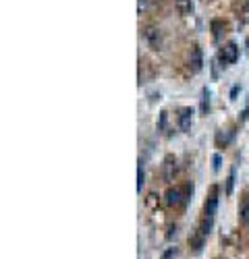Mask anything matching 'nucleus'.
Returning <instances> with one entry per match:
<instances>
[{"label":"nucleus","mask_w":249,"mask_h":259,"mask_svg":"<svg viewBox=\"0 0 249 259\" xmlns=\"http://www.w3.org/2000/svg\"><path fill=\"white\" fill-rule=\"evenodd\" d=\"M216 211H218V193H216V189H212V195L208 197V201H205V207H203V220H201V226H199V230H201L205 236L210 234V230H212Z\"/></svg>","instance_id":"f257e3e1"},{"label":"nucleus","mask_w":249,"mask_h":259,"mask_svg":"<svg viewBox=\"0 0 249 259\" xmlns=\"http://www.w3.org/2000/svg\"><path fill=\"white\" fill-rule=\"evenodd\" d=\"M220 62H222V67H228V64H235L237 58H239V44L237 41H226V44L222 46L220 50Z\"/></svg>","instance_id":"f03ea898"},{"label":"nucleus","mask_w":249,"mask_h":259,"mask_svg":"<svg viewBox=\"0 0 249 259\" xmlns=\"http://www.w3.org/2000/svg\"><path fill=\"white\" fill-rule=\"evenodd\" d=\"M162 177L166 183H173L175 177H177V158L173 154H169L164 158V164H162Z\"/></svg>","instance_id":"7ed1b4c3"},{"label":"nucleus","mask_w":249,"mask_h":259,"mask_svg":"<svg viewBox=\"0 0 249 259\" xmlns=\"http://www.w3.org/2000/svg\"><path fill=\"white\" fill-rule=\"evenodd\" d=\"M187 67H189L191 73H199L203 69V52L199 46H193L191 48V54H189V60H187Z\"/></svg>","instance_id":"20e7f679"},{"label":"nucleus","mask_w":249,"mask_h":259,"mask_svg":"<svg viewBox=\"0 0 249 259\" xmlns=\"http://www.w3.org/2000/svg\"><path fill=\"white\" fill-rule=\"evenodd\" d=\"M166 205L169 207H179L183 201H187V197H185V193H183V189H179V187H171L169 191H166Z\"/></svg>","instance_id":"39448f33"},{"label":"nucleus","mask_w":249,"mask_h":259,"mask_svg":"<svg viewBox=\"0 0 249 259\" xmlns=\"http://www.w3.org/2000/svg\"><path fill=\"white\" fill-rule=\"evenodd\" d=\"M191 124H193V108H181L179 110V128L183 133L191 131Z\"/></svg>","instance_id":"423d86ee"},{"label":"nucleus","mask_w":249,"mask_h":259,"mask_svg":"<svg viewBox=\"0 0 249 259\" xmlns=\"http://www.w3.org/2000/svg\"><path fill=\"white\" fill-rule=\"evenodd\" d=\"M145 39H148V44L152 46V50H160V46H162V37H160V29H156V27H148L145 29Z\"/></svg>","instance_id":"0eeeda50"},{"label":"nucleus","mask_w":249,"mask_h":259,"mask_svg":"<svg viewBox=\"0 0 249 259\" xmlns=\"http://www.w3.org/2000/svg\"><path fill=\"white\" fill-rule=\"evenodd\" d=\"M203 241H205V234H203L199 228L189 236V245L193 247V253H195V255L201 253V249H203Z\"/></svg>","instance_id":"6e6552de"},{"label":"nucleus","mask_w":249,"mask_h":259,"mask_svg":"<svg viewBox=\"0 0 249 259\" xmlns=\"http://www.w3.org/2000/svg\"><path fill=\"white\" fill-rule=\"evenodd\" d=\"M175 7L179 11V15L189 17L193 13V0H175Z\"/></svg>","instance_id":"1a4fd4ad"},{"label":"nucleus","mask_w":249,"mask_h":259,"mask_svg":"<svg viewBox=\"0 0 249 259\" xmlns=\"http://www.w3.org/2000/svg\"><path fill=\"white\" fill-rule=\"evenodd\" d=\"M239 220H241V224H249V195L239 205Z\"/></svg>","instance_id":"9d476101"},{"label":"nucleus","mask_w":249,"mask_h":259,"mask_svg":"<svg viewBox=\"0 0 249 259\" xmlns=\"http://www.w3.org/2000/svg\"><path fill=\"white\" fill-rule=\"evenodd\" d=\"M233 133L235 131H231V128H228V131L224 133V128H222V131H218V135H216V143L222 147V145H228V143H231V139H233Z\"/></svg>","instance_id":"9b49d317"},{"label":"nucleus","mask_w":249,"mask_h":259,"mask_svg":"<svg viewBox=\"0 0 249 259\" xmlns=\"http://www.w3.org/2000/svg\"><path fill=\"white\" fill-rule=\"evenodd\" d=\"M235 175H237V168L233 166L231 172H228V179H226V195H233V187H235Z\"/></svg>","instance_id":"f8f14e48"},{"label":"nucleus","mask_w":249,"mask_h":259,"mask_svg":"<svg viewBox=\"0 0 249 259\" xmlns=\"http://www.w3.org/2000/svg\"><path fill=\"white\" fill-rule=\"evenodd\" d=\"M143 183H145V170H143V162L139 160V166H137V193H141Z\"/></svg>","instance_id":"ddd939ff"},{"label":"nucleus","mask_w":249,"mask_h":259,"mask_svg":"<svg viewBox=\"0 0 249 259\" xmlns=\"http://www.w3.org/2000/svg\"><path fill=\"white\" fill-rule=\"evenodd\" d=\"M208 110H210V92L205 88L201 94V114H208Z\"/></svg>","instance_id":"4468645a"},{"label":"nucleus","mask_w":249,"mask_h":259,"mask_svg":"<svg viewBox=\"0 0 249 259\" xmlns=\"http://www.w3.org/2000/svg\"><path fill=\"white\" fill-rule=\"evenodd\" d=\"M177 255H179V249L177 247H169L162 253V259H177Z\"/></svg>","instance_id":"2eb2a0df"},{"label":"nucleus","mask_w":249,"mask_h":259,"mask_svg":"<svg viewBox=\"0 0 249 259\" xmlns=\"http://www.w3.org/2000/svg\"><path fill=\"white\" fill-rule=\"evenodd\" d=\"M166 120H169V112H160V122H158V131H166Z\"/></svg>","instance_id":"dca6fc26"},{"label":"nucleus","mask_w":249,"mask_h":259,"mask_svg":"<svg viewBox=\"0 0 249 259\" xmlns=\"http://www.w3.org/2000/svg\"><path fill=\"white\" fill-rule=\"evenodd\" d=\"M220 162H222V158H220V154H216V156L212 158V168H214V172L220 170Z\"/></svg>","instance_id":"f3484780"},{"label":"nucleus","mask_w":249,"mask_h":259,"mask_svg":"<svg viewBox=\"0 0 249 259\" xmlns=\"http://www.w3.org/2000/svg\"><path fill=\"white\" fill-rule=\"evenodd\" d=\"M148 207H156V193H150L148 195Z\"/></svg>","instance_id":"a211bd4d"},{"label":"nucleus","mask_w":249,"mask_h":259,"mask_svg":"<svg viewBox=\"0 0 249 259\" xmlns=\"http://www.w3.org/2000/svg\"><path fill=\"white\" fill-rule=\"evenodd\" d=\"M145 7H148V0H139V7H137V9H139V13H141V11H145Z\"/></svg>","instance_id":"6ab92c4d"},{"label":"nucleus","mask_w":249,"mask_h":259,"mask_svg":"<svg viewBox=\"0 0 249 259\" xmlns=\"http://www.w3.org/2000/svg\"><path fill=\"white\" fill-rule=\"evenodd\" d=\"M237 92H239V85H235V88H233V92H231V100H235V96H237Z\"/></svg>","instance_id":"aec40b11"},{"label":"nucleus","mask_w":249,"mask_h":259,"mask_svg":"<svg viewBox=\"0 0 249 259\" xmlns=\"http://www.w3.org/2000/svg\"><path fill=\"white\" fill-rule=\"evenodd\" d=\"M245 9H247V11H249V0H245Z\"/></svg>","instance_id":"412c9836"},{"label":"nucleus","mask_w":249,"mask_h":259,"mask_svg":"<svg viewBox=\"0 0 249 259\" xmlns=\"http://www.w3.org/2000/svg\"><path fill=\"white\" fill-rule=\"evenodd\" d=\"M247 48H249V39H247Z\"/></svg>","instance_id":"4be33fe9"}]
</instances>
